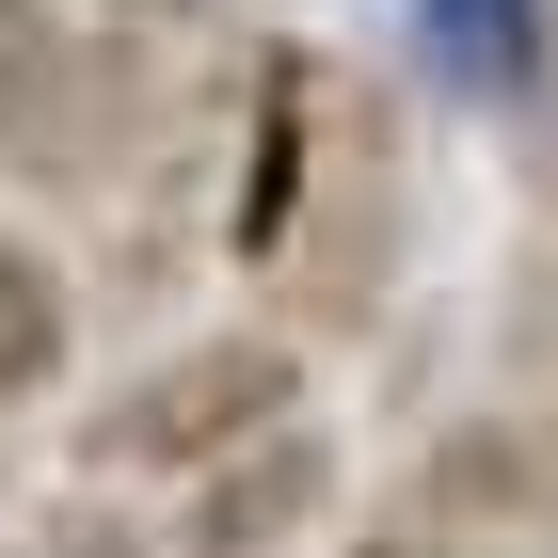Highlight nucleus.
Segmentation results:
<instances>
[{
  "instance_id": "obj_4",
  "label": "nucleus",
  "mask_w": 558,
  "mask_h": 558,
  "mask_svg": "<svg viewBox=\"0 0 558 558\" xmlns=\"http://www.w3.org/2000/svg\"><path fill=\"white\" fill-rule=\"evenodd\" d=\"M336 495H351L336 430L288 415V430H256V447H223L208 478H175V558H303L336 526Z\"/></svg>"
},
{
  "instance_id": "obj_10",
  "label": "nucleus",
  "mask_w": 558,
  "mask_h": 558,
  "mask_svg": "<svg viewBox=\"0 0 558 558\" xmlns=\"http://www.w3.org/2000/svg\"><path fill=\"white\" fill-rule=\"evenodd\" d=\"M511 129H526V192H543V223H558V48H543V96H526Z\"/></svg>"
},
{
  "instance_id": "obj_6",
  "label": "nucleus",
  "mask_w": 558,
  "mask_h": 558,
  "mask_svg": "<svg viewBox=\"0 0 558 558\" xmlns=\"http://www.w3.org/2000/svg\"><path fill=\"white\" fill-rule=\"evenodd\" d=\"M64 351H81V271L0 208V415H33V399L64 384Z\"/></svg>"
},
{
  "instance_id": "obj_3",
  "label": "nucleus",
  "mask_w": 558,
  "mask_h": 558,
  "mask_svg": "<svg viewBox=\"0 0 558 558\" xmlns=\"http://www.w3.org/2000/svg\"><path fill=\"white\" fill-rule=\"evenodd\" d=\"M351 558H558V447L511 399L447 415L415 463H399V495L351 526Z\"/></svg>"
},
{
  "instance_id": "obj_9",
  "label": "nucleus",
  "mask_w": 558,
  "mask_h": 558,
  "mask_svg": "<svg viewBox=\"0 0 558 558\" xmlns=\"http://www.w3.org/2000/svg\"><path fill=\"white\" fill-rule=\"evenodd\" d=\"M96 16H129V33H175V48H208V33H256V0H96Z\"/></svg>"
},
{
  "instance_id": "obj_7",
  "label": "nucleus",
  "mask_w": 558,
  "mask_h": 558,
  "mask_svg": "<svg viewBox=\"0 0 558 558\" xmlns=\"http://www.w3.org/2000/svg\"><path fill=\"white\" fill-rule=\"evenodd\" d=\"M495 399H511V415L558 447V223L526 240L511 271H495Z\"/></svg>"
},
{
  "instance_id": "obj_1",
  "label": "nucleus",
  "mask_w": 558,
  "mask_h": 558,
  "mask_svg": "<svg viewBox=\"0 0 558 558\" xmlns=\"http://www.w3.org/2000/svg\"><path fill=\"white\" fill-rule=\"evenodd\" d=\"M399 256H415V112L399 81L336 64V48H240L223 64V271L288 319L303 351L384 336Z\"/></svg>"
},
{
  "instance_id": "obj_2",
  "label": "nucleus",
  "mask_w": 558,
  "mask_h": 558,
  "mask_svg": "<svg viewBox=\"0 0 558 558\" xmlns=\"http://www.w3.org/2000/svg\"><path fill=\"white\" fill-rule=\"evenodd\" d=\"M303 367L319 351L288 336V319H223V336H175V351H144L129 384L81 415V463L96 478H208L223 447H256V430H288L303 415Z\"/></svg>"
},
{
  "instance_id": "obj_5",
  "label": "nucleus",
  "mask_w": 558,
  "mask_h": 558,
  "mask_svg": "<svg viewBox=\"0 0 558 558\" xmlns=\"http://www.w3.org/2000/svg\"><path fill=\"white\" fill-rule=\"evenodd\" d=\"M415 33V81L463 96V112H526L543 96V48H558V0H399Z\"/></svg>"
},
{
  "instance_id": "obj_8",
  "label": "nucleus",
  "mask_w": 558,
  "mask_h": 558,
  "mask_svg": "<svg viewBox=\"0 0 558 558\" xmlns=\"http://www.w3.org/2000/svg\"><path fill=\"white\" fill-rule=\"evenodd\" d=\"M0 558H175V526L129 495H33V511H0Z\"/></svg>"
}]
</instances>
